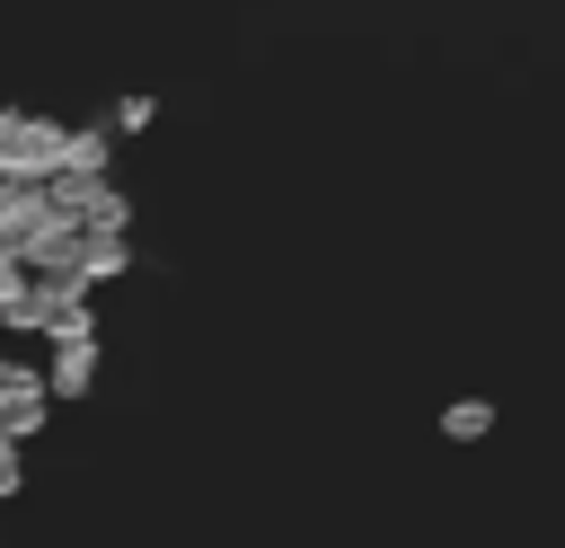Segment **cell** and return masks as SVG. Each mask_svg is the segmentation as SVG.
<instances>
[{
    "label": "cell",
    "mask_w": 565,
    "mask_h": 548,
    "mask_svg": "<svg viewBox=\"0 0 565 548\" xmlns=\"http://www.w3.org/2000/svg\"><path fill=\"white\" fill-rule=\"evenodd\" d=\"M62 133L53 115L35 106H0V186H53L62 177Z\"/></svg>",
    "instance_id": "obj_1"
},
{
    "label": "cell",
    "mask_w": 565,
    "mask_h": 548,
    "mask_svg": "<svg viewBox=\"0 0 565 548\" xmlns=\"http://www.w3.org/2000/svg\"><path fill=\"white\" fill-rule=\"evenodd\" d=\"M53 203H62L79 230H124V221H132V194H124L115 177H88V186H53Z\"/></svg>",
    "instance_id": "obj_2"
},
{
    "label": "cell",
    "mask_w": 565,
    "mask_h": 548,
    "mask_svg": "<svg viewBox=\"0 0 565 548\" xmlns=\"http://www.w3.org/2000/svg\"><path fill=\"white\" fill-rule=\"evenodd\" d=\"M97 362H106V354H97V327H88V336H53L44 389H53V398H88V389H97Z\"/></svg>",
    "instance_id": "obj_3"
},
{
    "label": "cell",
    "mask_w": 565,
    "mask_h": 548,
    "mask_svg": "<svg viewBox=\"0 0 565 548\" xmlns=\"http://www.w3.org/2000/svg\"><path fill=\"white\" fill-rule=\"evenodd\" d=\"M106 159H115V133H106V124H71V133H62V177H53V186H88V177H106Z\"/></svg>",
    "instance_id": "obj_4"
},
{
    "label": "cell",
    "mask_w": 565,
    "mask_h": 548,
    "mask_svg": "<svg viewBox=\"0 0 565 548\" xmlns=\"http://www.w3.org/2000/svg\"><path fill=\"white\" fill-rule=\"evenodd\" d=\"M132 265V230H88V247H79V283L97 292V283H115Z\"/></svg>",
    "instance_id": "obj_5"
},
{
    "label": "cell",
    "mask_w": 565,
    "mask_h": 548,
    "mask_svg": "<svg viewBox=\"0 0 565 548\" xmlns=\"http://www.w3.org/2000/svg\"><path fill=\"white\" fill-rule=\"evenodd\" d=\"M494 433V398H450L441 407V442H486Z\"/></svg>",
    "instance_id": "obj_6"
},
{
    "label": "cell",
    "mask_w": 565,
    "mask_h": 548,
    "mask_svg": "<svg viewBox=\"0 0 565 548\" xmlns=\"http://www.w3.org/2000/svg\"><path fill=\"white\" fill-rule=\"evenodd\" d=\"M150 124H159V97H150V88H124V97L106 106V133H150Z\"/></svg>",
    "instance_id": "obj_7"
},
{
    "label": "cell",
    "mask_w": 565,
    "mask_h": 548,
    "mask_svg": "<svg viewBox=\"0 0 565 548\" xmlns=\"http://www.w3.org/2000/svg\"><path fill=\"white\" fill-rule=\"evenodd\" d=\"M26 292H35V274H26L18 256H0V327L18 318V301H26Z\"/></svg>",
    "instance_id": "obj_8"
},
{
    "label": "cell",
    "mask_w": 565,
    "mask_h": 548,
    "mask_svg": "<svg viewBox=\"0 0 565 548\" xmlns=\"http://www.w3.org/2000/svg\"><path fill=\"white\" fill-rule=\"evenodd\" d=\"M18 486H26V451H18V442H0V504H9Z\"/></svg>",
    "instance_id": "obj_9"
}]
</instances>
